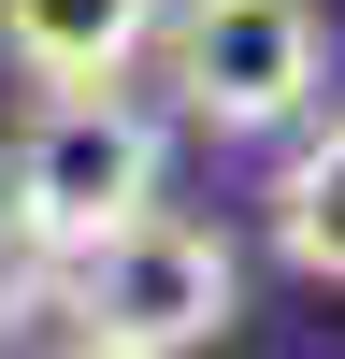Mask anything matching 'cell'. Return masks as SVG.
<instances>
[{
	"instance_id": "obj_1",
	"label": "cell",
	"mask_w": 345,
	"mask_h": 359,
	"mask_svg": "<svg viewBox=\"0 0 345 359\" xmlns=\"http://www.w3.org/2000/svg\"><path fill=\"white\" fill-rule=\"evenodd\" d=\"M172 144L144 101H115V86H43V101L15 115V144H0V230L43 259H86L101 230H130L144 201H158Z\"/></svg>"
},
{
	"instance_id": "obj_2",
	"label": "cell",
	"mask_w": 345,
	"mask_h": 359,
	"mask_svg": "<svg viewBox=\"0 0 345 359\" xmlns=\"http://www.w3.org/2000/svg\"><path fill=\"white\" fill-rule=\"evenodd\" d=\"M58 316H72V345H115V359H201L245 316V259H230V230L144 201L130 230L58 259Z\"/></svg>"
},
{
	"instance_id": "obj_3",
	"label": "cell",
	"mask_w": 345,
	"mask_h": 359,
	"mask_svg": "<svg viewBox=\"0 0 345 359\" xmlns=\"http://www.w3.org/2000/svg\"><path fill=\"white\" fill-rule=\"evenodd\" d=\"M158 72L187 101V130L216 144H273L316 115V72H331V15L316 0H158Z\"/></svg>"
},
{
	"instance_id": "obj_4",
	"label": "cell",
	"mask_w": 345,
	"mask_h": 359,
	"mask_svg": "<svg viewBox=\"0 0 345 359\" xmlns=\"http://www.w3.org/2000/svg\"><path fill=\"white\" fill-rule=\"evenodd\" d=\"M158 29V0H0V57L29 86H115Z\"/></svg>"
},
{
	"instance_id": "obj_5",
	"label": "cell",
	"mask_w": 345,
	"mask_h": 359,
	"mask_svg": "<svg viewBox=\"0 0 345 359\" xmlns=\"http://www.w3.org/2000/svg\"><path fill=\"white\" fill-rule=\"evenodd\" d=\"M259 230H273V259L302 287H345V115L331 130H288L273 187H259Z\"/></svg>"
},
{
	"instance_id": "obj_6",
	"label": "cell",
	"mask_w": 345,
	"mask_h": 359,
	"mask_svg": "<svg viewBox=\"0 0 345 359\" xmlns=\"http://www.w3.org/2000/svg\"><path fill=\"white\" fill-rule=\"evenodd\" d=\"M58 359H115V345H58Z\"/></svg>"
}]
</instances>
